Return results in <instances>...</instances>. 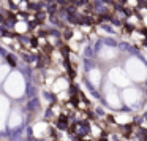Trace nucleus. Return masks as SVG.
I'll return each instance as SVG.
<instances>
[{"label":"nucleus","mask_w":147,"mask_h":141,"mask_svg":"<svg viewBox=\"0 0 147 141\" xmlns=\"http://www.w3.org/2000/svg\"><path fill=\"white\" fill-rule=\"evenodd\" d=\"M5 90H7L11 97H21L24 94V90H26L22 76H21L19 73H13L7 79V83H5Z\"/></svg>","instance_id":"1"},{"label":"nucleus","mask_w":147,"mask_h":141,"mask_svg":"<svg viewBox=\"0 0 147 141\" xmlns=\"http://www.w3.org/2000/svg\"><path fill=\"white\" fill-rule=\"evenodd\" d=\"M7 111H8V102L3 97H0V128L3 127L5 117H7Z\"/></svg>","instance_id":"2"},{"label":"nucleus","mask_w":147,"mask_h":141,"mask_svg":"<svg viewBox=\"0 0 147 141\" xmlns=\"http://www.w3.org/2000/svg\"><path fill=\"white\" fill-rule=\"evenodd\" d=\"M19 122H21V116L18 114H13V117H11V127H14V125H19Z\"/></svg>","instance_id":"3"},{"label":"nucleus","mask_w":147,"mask_h":141,"mask_svg":"<svg viewBox=\"0 0 147 141\" xmlns=\"http://www.w3.org/2000/svg\"><path fill=\"white\" fill-rule=\"evenodd\" d=\"M7 73H8V67H7V65L0 67V79H5V78H7Z\"/></svg>","instance_id":"4"}]
</instances>
